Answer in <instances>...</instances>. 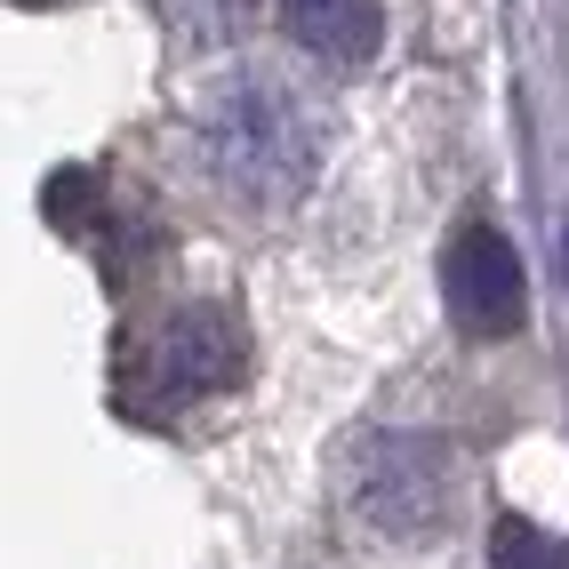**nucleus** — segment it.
<instances>
[{"label":"nucleus","mask_w":569,"mask_h":569,"mask_svg":"<svg viewBox=\"0 0 569 569\" xmlns=\"http://www.w3.org/2000/svg\"><path fill=\"white\" fill-rule=\"evenodd\" d=\"M441 297H449V321L466 337H513L529 313V273L513 241L498 224H466L458 241L441 249Z\"/></svg>","instance_id":"obj_4"},{"label":"nucleus","mask_w":569,"mask_h":569,"mask_svg":"<svg viewBox=\"0 0 569 569\" xmlns=\"http://www.w3.org/2000/svg\"><path fill=\"white\" fill-rule=\"evenodd\" d=\"M281 32L297 49H313L321 64H369L386 49V9L377 0H273Z\"/></svg>","instance_id":"obj_5"},{"label":"nucleus","mask_w":569,"mask_h":569,"mask_svg":"<svg viewBox=\"0 0 569 569\" xmlns=\"http://www.w3.org/2000/svg\"><path fill=\"white\" fill-rule=\"evenodd\" d=\"M169 17H177V32L193 49H224V41H241V32H249L257 0H169Z\"/></svg>","instance_id":"obj_7"},{"label":"nucleus","mask_w":569,"mask_h":569,"mask_svg":"<svg viewBox=\"0 0 569 569\" xmlns=\"http://www.w3.org/2000/svg\"><path fill=\"white\" fill-rule=\"evenodd\" d=\"M17 9H57V0H17Z\"/></svg>","instance_id":"obj_8"},{"label":"nucleus","mask_w":569,"mask_h":569,"mask_svg":"<svg viewBox=\"0 0 569 569\" xmlns=\"http://www.w3.org/2000/svg\"><path fill=\"white\" fill-rule=\"evenodd\" d=\"M249 369V329L233 306L193 297V306L161 313L153 329L121 353V409L144 426H169L177 409H201L217 393H233Z\"/></svg>","instance_id":"obj_2"},{"label":"nucleus","mask_w":569,"mask_h":569,"mask_svg":"<svg viewBox=\"0 0 569 569\" xmlns=\"http://www.w3.org/2000/svg\"><path fill=\"white\" fill-rule=\"evenodd\" d=\"M353 498L377 529L393 538H426L449 506V449L433 433H377L353 466Z\"/></svg>","instance_id":"obj_3"},{"label":"nucleus","mask_w":569,"mask_h":569,"mask_svg":"<svg viewBox=\"0 0 569 569\" xmlns=\"http://www.w3.org/2000/svg\"><path fill=\"white\" fill-rule=\"evenodd\" d=\"M489 569H569V546L553 538V529L506 513L498 529H489Z\"/></svg>","instance_id":"obj_6"},{"label":"nucleus","mask_w":569,"mask_h":569,"mask_svg":"<svg viewBox=\"0 0 569 569\" xmlns=\"http://www.w3.org/2000/svg\"><path fill=\"white\" fill-rule=\"evenodd\" d=\"M201 144H209L217 184L241 209H297L306 184L321 177V121L273 72H241L233 89H217Z\"/></svg>","instance_id":"obj_1"}]
</instances>
